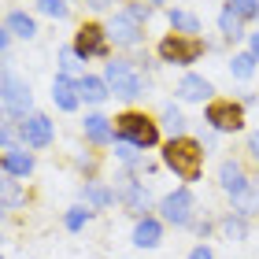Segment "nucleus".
<instances>
[{
    "mask_svg": "<svg viewBox=\"0 0 259 259\" xmlns=\"http://www.w3.org/2000/svg\"><path fill=\"white\" fill-rule=\"evenodd\" d=\"M233 215H241V219L259 215V185H255V182L248 185V189H241L237 196H233Z\"/></svg>",
    "mask_w": 259,
    "mask_h": 259,
    "instance_id": "obj_21",
    "label": "nucleus"
},
{
    "mask_svg": "<svg viewBox=\"0 0 259 259\" xmlns=\"http://www.w3.org/2000/svg\"><path fill=\"white\" fill-rule=\"evenodd\" d=\"M115 196H119L130 211H137V215H145L148 204H152L148 185H141V182H134V178H119V193H115Z\"/></svg>",
    "mask_w": 259,
    "mask_h": 259,
    "instance_id": "obj_10",
    "label": "nucleus"
},
{
    "mask_svg": "<svg viewBox=\"0 0 259 259\" xmlns=\"http://www.w3.org/2000/svg\"><path fill=\"white\" fill-rule=\"evenodd\" d=\"M219 230L226 233V241H244L248 237V219H241V215H226L219 222Z\"/></svg>",
    "mask_w": 259,
    "mask_h": 259,
    "instance_id": "obj_23",
    "label": "nucleus"
},
{
    "mask_svg": "<svg viewBox=\"0 0 259 259\" xmlns=\"http://www.w3.org/2000/svg\"><path fill=\"white\" fill-rule=\"evenodd\" d=\"M108 37L115 45H137L141 41V22L130 15V11H119V15L111 19V26H108Z\"/></svg>",
    "mask_w": 259,
    "mask_h": 259,
    "instance_id": "obj_12",
    "label": "nucleus"
},
{
    "mask_svg": "<svg viewBox=\"0 0 259 259\" xmlns=\"http://www.w3.org/2000/svg\"><path fill=\"white\" fill-rule=\"evenodd\" d=\"M163 126L170 130V137H185L182 130H185V115L174 108V104H167V108H163Z\"/></svg>",
    "mask_w": 259,
    "mask_h": 259,
    "instance_id": "obj_26",
    "label": "nucleus"
},
{
    "mask_svg": "<svg viewBox=\"0 0 259 259\" xmlns=\"http://www.w3.org/2000/svg\"><path fill=\"white\" fill-rule=\"evenodd\" d=\"M85 137L93 141V145H111L115 141V126H111V119L108 115H85Z\"/></svg>",
    "mask_w": 259,
    "mask_h": 259,
    "instance_id": "obj_16",
    "label": "nucleus"
},
{
    "mask_svg": "<svg viewBox=\"0 0 259 259\" xmlns=\"http://www.w3.org/2000/svg\"><path fill=\"white\" fill-rule=\"evenodd\" d=\"M78 89H81V100H85V104H104V100L111 97L108 81L97 78V74H81L78 78Z\"/></svg>",
    "mask_w": 259,
    "mask_h": 259,
    "instance_id": "obj_18",
    "label": "nucleus"
},
{
    "mask_svg": "<svg viewBox=\"0 0 259 259\" xmlns=\"http://www.w3.org/2000/svg\"><path fill=\"white\" fill-rule=\"evenodd\" d=\"M248 152H252V159L259 163V130H255V134L248 137Z\"/></svg>",
    "mask_w": 259,
    "mask_h": 259,
    "instance_id": "obj_35",
    "label": "nucleus"
},
{
    "mask_svg": "<svg viewBox=\"0 0 259 259\" xmlns=\"http://www.w3.org/2000/svg\"><path fill=\"white\" fill-rule=\"evenodd\" d=\"M52 100H56V108H60V111H74L78 104H81L78 81L70 78V74H56V81H52Z\"/></svg>",
    "mask_w": 259,
    "mask_h": 259,
    "instance_id": "obj_11",
    "label": "nucleus"
},
{
    "mask_svg": "<svg viewBox=\"0 0 259 259\" xmlns=\"http://www.w3.org/2000/svg\"><path fill=\"white\" fill-rule=\"evenodd\" d=\"M163 163L182 182H196L204 174V145L193 141V137H170L167 148H163Z\"/></svg>",
    "mask_w": 259,
    "mask_h": 259,
    "instance_id": "obj_1",
    "label": "nucleus"
},
{
    "mask_svg": "<svg viewBox=\"0 0 259 259\" xmlns=\"http://www.w3.org/2000/svg\"><path fill=\"white\" fill-rule=\"evenodd\" d=\"M204 119L215 134H237L244 126V111H241V104H233V100H211Z\"/></svg>",
    "mask_w": 259,
    "mask_h": 259,
    "instance_id": "obj_5",
    "label": "nucleus"
},
{
    "mask_svg": "<svg viewBox=\"0 0 259 259\" xmlns=\"http://www.w3.org/2000/svg\"><path fill=\"white\" fill-rule=\"evenodd\" d=\"M219 185H222L230 196H237L241 189H248L252 182H248V174H244V167H241L237 159H226V163L219 167Z\"/></svg>",
    "mask_w": 259,
    "mask_h": 259,
    "instance_id": "obj_13",
    "label": "nucleus"
},
{
    "mask_svg": "<svg viewBox=\"0 0 259 259\" xmlns=\"http://www.w3.org/2000/svg\"><path fill=\"white\" fill-rule=\"evenodd\" d=\"M159 241H163V222L159 219H137V226H134V244L137 248H159Z\"/></svg>",
    "mask_w": 259,
    "mask_h": 259,
    "instance_id": "obj_14",
    "label": "nucleus"
},
{
    "mask_svg": "<svg viewBox=\"0 0 259 259\" xmlns=\"http://www.w3.org/2000/svg\"><path fill=\"white\" fill-rule=\"evenodd\" d=\"M137 152H141V148L126 145V141H115V156H119V159L126 163V167H137V163H141V156H137Z\"/></svg>",
    "mask_w": 259,
    "mask_h": 259,
    "instance_id": "obj_29",
    "label": "nucleus"
},
{
    "mask_svg": "<svg viewBox=\"0 0 259 259\" xmlns=\"http://www.w3.org/2000/svg\"><path fill=\"white\" fill-rule=\"evenodd\" d=\"M104 81H108V89L115 93V97H122V100L145 97V78L137 74V67L130 60H111L108 70H104Z\"/></svg>",
    "mask_w": 259,
    "mask_h": 259,
    "instance_id": "obj_3",
    "label": "nucleus"
},
{
    "mask_svg": "<svg viewBox=\"0 0 259 259\" xmlns=\"http://www.w3.org/2000/svg\"><path fill=\"white\" fill-rule=\"evenodd\" d=\"M108 41L111 37L97 26V22H85V26L74 33V45H70V49H74V56L81 63L85 60H104V56H108Z\"/></svg>",
    "mask_w": 259,
    "mask_h": 259,
    "instance_id": "obj_6",
    "label": "nucleus"
},
{
    "mask_svg": "<svg viewBox=\"0 0 259 259\" xmlns=\"http://www.w3.org/2000/svg\"><path fill=\"white\" fill-rule=\"evenodd\" d=\"M19 137L26 148H49L52 145V119L49 115H26L19 122Z\"/></svg>",
    "mask_w": 259,
    "mask_h": 259,
    "instance_id": "obj_9",
    "label": "nucleus"
},
{
    "mask_svg": "<svg viewBox=\"0 0 259 259\" xmlns=\"http://www.w3.org/2000/svg\"><path fill=\"white\" fill-rule=\"evenodd\" d=\"M37 8L45 11V15H52V19H63L67 15V0H37Z\"/></svg>",
    "mask_w": 259,
    "mask_h": 259,
    "instance_id": "obj_31",
    "label": "nucleus"
},
{
    "mask_svg": "<svg viewBox=\"0 0 259 259\" xmlns=\"http://www.w3.org/2000/svg\"><path fill=\"white\" fill-rule=\"evenodd\" d=\"M193 211H196V200H193V193L185 189H174V193H167L159 200V215H163V222H174V226H189L193 222Z\"/></svg>",
    "mask_w": 259,
    "mask_h": 259,
    "instance_id": "obj_7",
    "label": "nucleus"
},
{
    "mask_svg": "<svg viewBox=\"0 0 259 259\" xmlns=\"http://www.w3.org/2000/svg\"><path fill=\"white\" fill-rule=\"evenodd\" d=\"M126 11H130V15H134V19L141 22V19H148V11H152V8H148V4H145V8H141V4H134V8H126Z\"/></svg>",
    "mask_w": 259,
    "mask_h": 259,
    "instance_id": "obj_34",
    "label": "nucleus"
},
{
    "mask_svg": "<svg viewBox=\"0 0 259 259\" xmlns=\"http://www.w3.org/2000/svg\"><path fill=\"white\" fill-rule=\"evenodd\" d=\"M207 45L200 37H185V33H167V37L159 41V60L163 63H178V67H189L196 63L200 56H204Z\"/></svg>",
    "mask_w": 259,
    "mask_h": 259,
    "instance_id": "obj_4",
    "label": "nucleus"
},
{
    "mask_svg": "<svg viewBox=\"0 0 259 259\" xmlns=\"http://www.w3.org/2000/svg\"><path fill=\"white\" fill-rule=\"evenodd\" d=\"M230 8L241 19H259V0H230Z\"/></svg>",
    "mask_w": 259,
    "mask_h": 259,
    "instance_id": "obj_30",
    "label": "nucleus"
},
{
    "mask_svg": "<svg viewBox=\"0 0 259 259\" xmlns=\"http://www.w3.org/2000/svg\"><path fill=\"white\" fill-rule=\"evenodd\" d=\"M148 4H163V0H148Z\"/></svg>",
    "mask_w": 259,
    "mask_h": 259,
    "instance_id": "obj_38",
    "label": "nucleus"
},
{
    "mask_svg": "<svg viewBox=\"0 0 259 259\" xmlns=\"http://www.w3.org/2000/svg\"><path fill=\"white\" fill-rule=\"evenodd\" d=\"M4 30L11 33V37H22V41H30L33 33H37V22H33V15H26V11H8V19H4Z\"/></svg>",
    "mask_w": 259,
    "mask_h": 259,
    "instance_id": "obj_20",
    "label": "nucleus"
},
{
    "mask_svg": "<svg viewBox=\"0 0 259 259\" xmlns=\"http://www.w3.org/2000/svg\"><path fill=\"white\" fill-rule=\"evenodd\" d=\"M33 108V93H30V85L26 81H19L15 74H4V111H8V119H26V115H33L30 111Z\"/></svg>",
    "mask_w": 259,
    "mask_h": 259,
    "instance_id": "obj_8",
    "label": "nucleus"
},
{
    "mask_svg": "<svg viewBox=\"0 0 259 259\" xmlns=\"http://www.w3.org/2000/svg\"><path fill=\"white\" fill-rule=\"evenodd\" d=\"M60 63H63V74H70V70H78V56H74V49H70V45H67V49H60Z\"/></svg>",
    "mask_w": 259,
    "mask_h": 259,
    "instance_id": "obj_32",
    "label": "nucleus"
},
{
    "mask_svg": "<svg viewBox=\"0 0 259 259\" xmlns=\"http://www.w3.org/2000/svg\"><path fill=\"white\" fill-rule=\"evenodd\" d=\"M89 219H93V211H89V207H70L63 222H67V230H81Z\"/></svg>",
    "mask_w": 259,
    "mask_h": 259,
    "instance_id": "obj_28",
    "label": "nucleus"
},
{
    "mask_svg": "<svg viewBox=\"0 0 259 259\" xmlns=\"http://www.w3.org/2000/svg\"><path fill=\"white\" fill-rule=\"evenodd\" d=\"M170 26L178 33H185V37H196L200 33V19L193 15V11H170Z\"/></svg>",
    "mask_w": 259,
    "mask_h": 259,
    "instance_id": "obj_24",
    "label": "nucleus"
},
{
    "mask_svg": "<svg viewBox=\"0 0 259 259\" xmlns=\"http://www.w3.org/2000/svg\"><path fill=\"white\" fill-rule=\"evenodd\" d=\"M252 56L259 60V33H252Z\"/></svg>",
    "mask_w": 259,
    "mask_h": 259,
    "instance_id": "obj_36",
    "label": "nucleus"
},
{
    "mask_svg": "<svg viewBox=\"0 0 259 259\" xmlns=\"http://www.w3.org/2000/svg\"><path fill=\"white\" fill-rule=\"evenodd\" d=\"M189 259H215V252H211L207 244H196V248L189 252Z\"/></svg>",
    "mask_w": 259,
    "mask_h": 259,
    "instance_id": "obj_33",
    "label": "nucleus"
},
{
    "mask_svg": "<svg viewBox=\"0 0 259 259\" xmlns=\"http://www.w3.org/2000/svg\"><path fill=\"white\" fill-rule=\"evenodd\" d=\"M15 204H22V193H19V185L11 174H4V211H11Z\"/></svg>",
    "mask_w": 259,
    "mask_h": 259,
    "instance_id": "obj_27",
    "label": "nucleus"
},
{
    "mask_svg": "<svg viewBox=\"0 0 259 259\" xmlns=\"http://www.w3.org/2000/svg\"><path fill=\"white\" fill-rule=\"evenodd\" d=\"M115 141H126L134 148H152L159 141V126L141 111H126L115 119Z\"/></svg>",
    "mask_w": 259,
    "mask_h": 259,
    "instance_id": "obj_2",
    "label": "nucleus"
},
{
    "mask_svg": "<svg viewBox=\"0 0 259 259\" xmlns=\"http://www.w3.org/2000/svg\"><path fill=\"white\" fill-rule=\"evenodd\" d=\"M81 200H85V207L89 211H104V207H111L115 200V189H108V185H100V182H85V189H81Z\"/></svg>",
    "mask_w": 259,
    "mask_h": 259,
    "instance_id": "obj_17",
    "label": "nucleus"
},
{
    "mask_svg": "<svg viewBox=\"0 0 259 259\" xmlns=\"http://www.w3.org/2000/svg\"><path fill=\"white\" fill-rule=\"evenodd\" d=\"M89 8H108V0H89Z\"/></svg>",
    "mask_w": 259,
    "mask_h": 259,
    "instance_id": "obj_37",
    "label": "nucleus"
},
{
    "mask_svg": "<svg viewBox=\"0 0 259 259\" xmlns=\"http://www.w3.org/2000/svg\"><path fill=\"white\" fill-rule=\"evenodd\" d=\"M219 30H222V37H226V41H241L244 37V19L226 4V8H222V15H219Z\"/></svg>",
    "mask_w": 259,
    "mask_h": 259,
    "instance_id": "obj_22",
    "label": "nucleus"
},
{
    "mask_svg": "<svg viewBox=\"0 0 259 259\" xmlns=\"http://www.w3.org/2000/svg\"><path fill=\"white\" fill-rule=\"evenodd\" d=\"M255 63H259V60H255L252 52H237V56L230 60V70H233V78H252Z\"/></svg>",
    "mask_w": 259,
    "mask_h": 259,
    "instance_id": "obj_25",
    "label": "nucleus"
},
{
    "mask_svg": "<svg viewBox=\"0 0 259 259\" xmlns=\"http://www.w3.org/2000/svg\"><path fill=\"white\" fill-rule=\"evenodd\" d=\"M4 174H11V178H30L33 174V156L22 152V148L4 152Z\"/></svg>",
    "mask_w": 259,
    "mask_h": 259,
    "instance_id": "obj_19",
    "label": "nucleus"
},
{
    "mask_svg": "<svg viewBox=\"0 0 259 259\" xmlns=\"http://www.w3.org/2000/svg\"><path fill=\"white\" fill-rule=\"evenodd\" d=\"M178 93L182 100H193V104H200V100H211V93H215V85H211L207 78H200V74H185L182 81H178Z\"/></svg>",
    "mask_w": 259,
    "mask_h": 259,
    "instance_id": "obj_15",
    "label": "nucleus"
}]
</instances>
